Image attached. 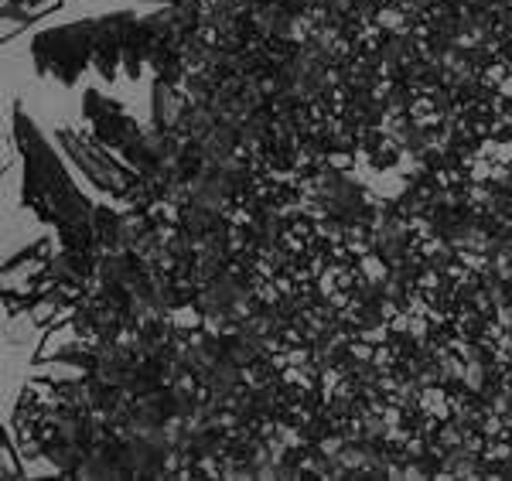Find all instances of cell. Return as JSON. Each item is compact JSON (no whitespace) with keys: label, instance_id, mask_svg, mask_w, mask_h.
<instances>
[{"label":"cell","instance_id":"obj_1","mask_svg":"<svg viewBox=\"0 0 512 481\" xmlns=\"http://www.w3.org/2000/svg\"><path fill=\"white\" fill-rule=\"evenodd\" d=\"M14 144L24 161V185L21 202L24 209L38 212L45 222H52L62 232L69 250H89L93 239V209L82 198L76 181L69 178L62 157L48 144L45 134L35 127L24 110H14Z\"/></svg>","mask_w":512,"mask_h":481},{"label":"cell","instance_id":"obj_2","mask_svg":"<svg viewBox=\"0 0 512 481\" xmlns=\"http://www.w3.org/2000/svg\"><path fill=\"white\" fill-rule=\"evenodd\" d=\"M31 58H35L38 72L62 86H72L86 62L93 58V21H76L62 24V28L41 31L31 41Z\"/></svg>","mask_w":512,"mask_h":481},{"label":"cell","instance_id":"obj_3","mask_svg":"<svg viewBox=\"0 0 512 481\" xmlns=\"http://www.w3.org/2000/svg\"><path fill=\"white\" fill-rule=\"evenodd\" d=\"M59 144L96 188H103V192H110V195L130 192V185H134V171L123 168L117 157L106 154L96 140L82 137V134H76V130H59Z\"/></svg>","mask_w":512,"mask_h":481},{"label":"cell","instance_id":"obj_4","mask_svg":"<svg viewBox=\"0 0 512 481\" xmlns=\"http://www.w3.org/2000/svg\"><path fill=\"white\" fill-rule=\"evenodd\" d=\"M11 161H14V151H11V147H7V140L0 137V171L11 168Z\"/></svg>","mask_w":512,"mask_h":481},{"label":"cell","instance_id":"obj_5","mask_svg":"<svg viewBox=\"0 0 512 481\" xmlns=\"http://www.w3.org/2000/svg\"><path fill=\"white\" fill-rule=\"evenodd\" d=\"M161 4H168V0H161ZM171 4H175V0H171Z\"/></svg>","mask_w":512,"mask_h":481}]
</instances>
